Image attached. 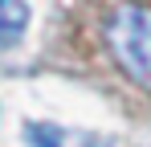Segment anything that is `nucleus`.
<instances>
[{
    "mask_svg": "<svg viewBox=\"0 0 151 147\" xmlns=\"http://www.w3.org/2000/svg\"><path fill=\"white\" fill-rule=\"evenodd\" d=\"M25 135L33 147H94V139L86 131H70V127H57V122H29Z\"/></svg>",
    "mask_w": 151,
    "mask_h": 147,
    "instance_id": "f03ea898",
    "label": "nucleus"
},
{
    "mask_svg": "<svg viewBox=\"0 0 151 147\" xmlns=\"http://www.w3.org/2000/svg\"><path fill=\"white\" fill-rule=\"evenodd\" d=\"M29 29V4L25 0H0V49L17 45Z\"/></svg>",
    "mask_w": 151,
    "mask_h": 147,
    "instance_id": "7ed1b4c3",
    "label": "nucleus"
},
{
    "mask_svg": "<svg viewBox=\"0 0 151 147\" xmlns=\"http://www.w3.org/2000/svg\"><path fill=\"white\" fill-rule=\"evenodd\" d=\"M106 37H110V49H114L119 66H123L135 82L151 86V8H143V4H123V8L110 17Z\"/></svg>",
    "mask_w": 151,
    "mask_h": 147,
    "instance_id": "f257e3e1",
    "label": "nucleus"
}]
</instances>
